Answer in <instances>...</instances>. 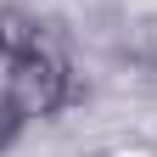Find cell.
<instances>
[{
	"instance_id": "obj_3",
	"label": "cell",
	"mask_w": 157,
	"mask_h": 157,
	"mask_svg": "<svg viewBox=\"0 0 157 157\" xmlns=\"http://www.w3.org/2000/svg\"><path fill=\"white\" fill-rule=\"evenodd\" d=\"M23 129H28V112L17 107L6 90H0V157H6V151H11L17 140H23Z\"/></svg>"
},
{
	"instance_id": "obj_1",
	"label": "cell",
	"mask_w": 157,
	"mask_h": 157,
	"mask_svg": "<svg viewBox=\"0 0 157 157\" xmlns=\"http://www.w3.org/2000/svg\"><path fill=\"white\" fill-rule=\"evenodd\" d=\"M6 95H11L28 118H56L62 107H73L78 78H73L67 51L56 45V34H51L39 51H28V56H17V62H6Z\"/></svg>"
},
{
	"instance_id": "obj_2",
	"label": "cell",
	"mask_w": 157,
	"mask_h": 157,
	"mask_svg": "<svg viewBox=\"0 0 157 157\" xmlns=\"http://www.w3.org/2000/svg\"><path fill=\"white\" fill-rule=\"evenodd\" d=\"M45 39H51V28L28 6H0V67L17 62V56H28V51H39Z\"/></svg>"
}]
</instances>
